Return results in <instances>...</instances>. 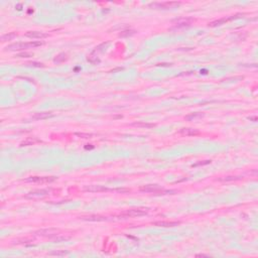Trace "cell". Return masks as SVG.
Returning a JSON list of instances; mask_svg holds the SVG:
<instances>
[{
    "mask_svg": "<svg viewBox=\"0 0 258 258\" xmlns=\"http://www.w3.org/2000/svg\"><path fill=\"white\" fill-rule=\"evenodd\" d=\"M43 45L41 41H30V43H16L9 45L5 47L4 51L6 52H14V51H22V50H27V49H34Z\"/></svg>",
    "mask_w": 258,
    "mask_h": 258,
    "instance_id": "6da1fadb",
    "label": "cell"
},
{
    "mask_svg": "<svg viewBox=\"0 0 258 258\" xmlns=\"http://www.w3.org/2000/svg\"><path fill=\"white\" fill-rule=\"evenodd\" d=\"M181 5V2H174V1H167V2H154V3L149 4L150 7L152 8H158V9H170V8H176Z\"/></svg>",
    "mask_w": 258,
    "mask_h": 258,
    "instance_id": "7a4b0ae2",
    "label": "cell"
},
{
    "mask_svg": "<svg viewBox=\"0 0 258 258\" xmlns=\"http://www.w3.org/2000/svg\"><path fill=\"white\" fill-rule=\"evenodd\" d=\"M147 214V211L141 209H132L125 211L120 215L121 218H131V217H140V216H145Z\"/></svg>",
    "mask_w": 258,
    "mask_h": 258,
    "instance_id": "3957f363",
    "label": "cell"
},
{
    "mask_svg": "<svg viewBox=\"0 0 258 258\" xmlns=\"http://www.w3.org/2000/svg\"><path fill=\"white\" fill-rule=\"evenodd\" d=\"M141 192H145V193H153V194H168V193H174V191H165L163 189H161V188H159L158 185H145V187H142L140 188Z\"/></svg>",
    "mask_w": 258,
    "mask_h": 258,
    "instance_id": "277c9868",
    "label": "cell"
},
{
    "mask_svg": "<svg viewBox=\"0 0 258 258\" xmlns=\"http://www.w3.org/2000/svg\"><path fill=\"white\" fill-rule=\"evenodd\" d=\"M56 181L54 176H31L24 180L25 183H52Z\"/></svg>",
    "mask_w": 258,
    "mask_h": 258,
    "instance_id": "5b68a950",
    "label": "cell"
},
{
    "mask_svg": "<svg viewBox=\"0 0 258 258\" xmlns=\"http://www.w3.org/2000/svg\"><path fill=\"white\" fill-rule=\"evenodd\" d=\"M241 14H237V15H232V16H229V17H224V18L222 19H219V20H215V21H212V22L209 23L210 26H218V25H221L223 24V23L227 22V21H230V20H233V19H236L238 18V17L240 16Z\"/></svg>",
    "mask_w": 258,
    "mask_h": 258,
    "instance_id": "8992f818",
    "label": "cell"
},
{
    "mask_svg": "<svg viewBox=\"0 0 258 258\" xmlns=\"http://www.w3.org/2000/svg\"><path fill=\"white\" fill-rule=\"evenodd\" d=\"M25 36H27V38H29L40 39V38H47V36H49V34L45 33V32H41V31H28V32H26Z\"/></svg>",
    "mask_w": 258,
    "mask_h": 258,
    "instance_id": "52a82bcc",
    "label": "cell"
},
{
    "mask_svg": "<svg viewBox=\"0 0 258 258\" xmlns=\"http://www.w3.org/2000/svg\"><path fill=\"white\" fill-rule=\"evenodd\" d=\"M85 191L99 193V192H109V191H113V190H109L105 187H102V185H89V187H85Z\"/></svg>",
    "mask_w": 258,
    "mask_h": 258,
    "instance_id": "ba28073f",
    "label": "cell"
},
{
    "mask_svg": "<svg viewBox=\"0 0 258 258\" xmlns=\"http://www.w3.org/2000/svg\"><path fill=\"white\" fill-rule=\"evenodd\" d=\"M60 231L56 229H45V230H39L36 232V234L39 236H45V237H52L56 236Z\"/></svg>",
    "mask_w": 258,
    "mask_h": 258,
    "instance_id": "9c48e42d",
    "label": "cell"
},
{
    "mask_svg": "<svg viewBox=\"0 0 258 258\" xmlns=\"http://www.w3.org/2000/svg\"><path fill=\"white\" fill-rule=\"evenodd\" d=\"M52 117V113L51 112H38L36 113V114L32 116V119L33 120H45L47 119V118Z\"/></svg>",
    "mask_w": 258,
    "mask_h": 258,
    "instance_id": "30bf717a",
    "label": "cell"
},
{
    "mask_svg": "<svg viewBox=\"0 0 258 258\" xmlns=\"http://www.w3.org/2000/svg\"><path fill=\"white\" fill-rule=\"evenodd\" d=\"M154 226L158 227H174L180 225V222H168V221H158L153 223Z\"/></svg>",
    "mask_w": 258,
    "mask_h": 258,
    "instance_id": "8fae6325",
    "label": "cell"
},
{
    "mask_svg": "<svg viewBox=\"0 0 258 258\" xmlns=\"http://www.w3.org/2000/svg\"><path fill=\"white\" fill-rule=\"evenodd\" d=\"M181 133L185 136H195V135L200 134V131L194 128H183L181 130Z\"/></svg>",
    "mask_w": 258,
    "mask_h": 258,
    "instance_id": "7c38bea8",
    "label": "cell"
},
{
    "mask_svg": "<svg viewBox=\"0 0 258 258\" xmlns=\"http://www.w3.org/2000/svg\"><path fill=\"white\" fill-rule=\"evenodd\" d=\"M81 219L83 220H87V221H106L107 218L103 217V216H99V215H90V216H83V217H80Z\"/></svg>",
    "mask_w": 258,
    "mask_h": 258,
    "instance_id": "4fadbf2b",
    "label": "cell"
},
{
    "mask_svg": "<svg viewBox=\"0 0 258 258\" xmlns=\"http://www.w3.org/2000/svg\"><path fill=\"white\" fill-rule=\"evenodd\" d=\"M132 125L136 126V127H140V128H153L155 126V124H153V123H144V122H135V123H133Z\"/></svg>",
    "mask_w": 258,
    "mask_h": 258,
    "instance_id": "5bb4252c",
    "label": "cell"
},
{
    "mask_svg": "<svg viewBox=\"0 0 258 258\" xmlns=\"http://www.w3.org/2000/svg\"><path fill=\"white\" fill-rule=\"evenodd\" d=\"M50 193L49 190H34V191L30 192L29 196H45Z\"/></svg>",
    "mask_w": 258,
    "mask_h": 258,
    "instance_id": "9a60e30c",
    "label": "cell"
},
{
    "mask_svg": "<svg viewBox=\"0 0 258 258\" xmlns=\"http://www.w3.org/2000/svg\"><path fill=\"white\" fill-rule=\"evenodd\" d=\"M16 36H17V33H16V32H9V33H7V34H4V36H2V38H1V41H2V43H4V41L11 40L12 38H16Z\"/></svg>",
    "mask_w": 258,
    "mask_h": 258,
    "instance_id": "2e32d148",
    "label": "cell"
},
{
    "mask_svg": "<svg viewBox=\"0 0 258 258\" xmlns=\"http://www.w3.org/2000/svg\"><path fill=\"white\" fill-rule=\"evenodd\" d=\"M203 116H204V114H202V113H192V114L185 116V120L192 121V120L198 119V118H202Z\"/></svg>",
    "mask_w": 258,
    "mask_h": 258,
    "instance_id": "e0dca14e",
    "label": "cell"
},
{
    "mask_svg": "<svg viewBox=\"0 0 258 258\" xmlns=\"http://www.w3.org/2000/svg\"><path fill=\"white\" fill-rule=\"evenodd\" d=\"M38 141H39V140H38V139H36V138H28V139H26L25 141L21 142L20 145H21V146L32 145V144H34V143H36V142H38Z\"/></svg>",
    "mask_w": 258,
    "mask_h": 258,
    "instance_id": "ac0fdd59",
    "label": "cell"
},
{
    "mask_svg": "<svg viewBox=\"0 0 258 258\" xmlns=\"http://www.w3.org/2000/svg\"><path fill=\"white\" fill-rule=\"evenodd\" d=\"M241 180V176H225L223 179H220L219 181H238Z\"/></svg>",
    "mask_w": 258,
    "mask_h": 258,
    "instance_id": "d6986e66",
    "label": "cell"
},
{
    "mask_svg": "<svg viewBox=\"0 0 258 258\" xmlns=\"http://www.w3.org/2000/svg\"><path fill=\"white\" fill-rule=\"evenodd\" d=\"M66 54H59L58 56H56V58H54V63H62V62H64V61L66 60Z\"/></svg>",
    "mask_w": 258,
    "mask_h": 258,
    "instance_id": "ffe728a7",
    "label": "cell"
},
{
    "mask_svg": "<svg viewBox=\"0 0 258 258\" xmlns=\"http://www.w3.org/2000/svg\"><path fill=\"white\" fill-rule=\"evenodd\" d=\"M67 254H68L67 251H56V252L50 253L49 255H52V256H64V255H67Z\"/></svg>",
    "mask_w": 258,
    "mask_h": 258,
    "instance_id": "44dd1931",
    "label": "cell"
},
{
    "mask_svg": "<svg viewBox=\"0 0 258 258\" xmlns=\"http://www.w3.org/2000/svg\"><path fill=\"white\" fill-rule=\"evenodd\" d=\"M191 21H192V20H191ZM191 21H187V20H185V21H183V22H179L178 24H176V28H179V27H185V26H189L190 24H191Z\"/></svg>",
    "mask_w": 258,
    "mask_h": 258,
    "instance_id": "7402d4cb",
    "label": "cell"
},
{
    "mask_svg": "<svg viewBox=\"0 0 258 258\" xmlns=\"http://www.w3.org/2000/svg\"><path fill=\"white\" fill-rule=\"evenodd\" d=\"M33 54H28V52H22V54H18L16 56V58H30Z\"/></svg>",
    "mask_w": 258,
    "mask_h": 258,
    "instance_id": "603a6c76",
    "label": "cell"
},
{
    "mask_svg": "<svg viewBox=\"0 0 258 258\" xmlns=\"http://www.w3.org/2000/svg\"><path fill=\"white\" fill-rule=\"evenodd\" d=\"M76 135H78V136H82L83 138H89V137L92 136L91 134H84V133H77Z\"/></svg>",
    "mask_w": 258,
    "mask_h": 258,
    "instance_id": "cb8c5ba5",
    "label": "cell"
},
{
    "mask_svg": "<svg viewBox=\"0 0 258 258\" xmlns=\"http://www.w3.org/2000/svg\"><path fill=\"white\" fill-rule=\"evenodd\" d=\"M28 65H31V66H33V67H38V68L43 67V64H39V63H29Z\"/></svg>",
    "mask_w": 258,
    "mask_h": 258,
    "instance_id": "d4e9b609",
    "label": "cell"
},
{
    "mask_svg": "<svg viewBox=\"0 0 258 258\" xmlns=\"http://www.w3.org/2000/svg\"><path fill=\"white\" fill-rule=\"evenodd\" d=\"M211 162V160H206V162H199L197 163V165H195L194 167H197V165H208V163Z\"/></svg>",
    "mask_w": 258,
    "mask_h": 258,
    "instance_id": "484cf974",
    "label": "cell"
},
{
    "mask_svg": "<svg viewBox=\"0 0 258 258\" xmlns=\"http://www.w3.org/2000/svg\"><path fill=\"white\" fill-rule=\"evenodd\" d=\"M121 70H122V68H118V69H115V70H113V71H111V73H115V72L121 71Z\"/></svg>",
    "mask_w": 258,
    "mask_h": 258,
    "instance_id": "4316f807",
    "label": "cell"
}]
</instances>
